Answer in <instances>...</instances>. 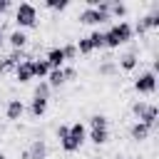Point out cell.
Here are the masks:
<instances>
[{
	"label": "cell",
	"instance_id": "cell-1",
	"mask_svg": "<svg viewBox=\"0 0 159 159\" xmlns=\"http://www.w3.org/2000/svg\"><path fill=\"white\" fill-rule=\"evenodd\" d=\"M132 37H134V32H132V25H129L127 20H119V22H114L109 30H104V47H109V50H117V47L127 45Z\"/></svg>",
	"mask_w": 159,
	"mask_h": 159
},
{
	"label": "cell",
	"instance_id": "cell-2",
	"mask_svg": "<svg viewBox=\"0 0 159 159\" xmlns=\"http://www.w3.org/2000/svg\"><path fill=\"white\" fill-rule=\"evenodd\" d=\"M87 139H89L94 147H102V144L109 142V119H107L104 114H92V117H89Z\"/></svg>",
	"mask_w": 159,
	"mask_h": 159
},
{
	"label": "cell",
	"instance_id": "cell-3",
	"mask_svg": "<svg viewBox=\"0 0 159 159\" xmlns=\"http://www.w3.org/2000/svg\"><path fill=\"white\" fill-rule=\"evenodd\" d=\"M84 142H87V127H84L82 122H75V124H70V134L60 142V147H62V152L75 154V152L82 149Z\"/></svg>",
	"mask_w": 159,
	"mask_h": 159
},
{
	"label": "cell",
	"instance_id": "cell-4",
	"mask_svg": "<svg viewBox=\"0 0 159 159\" xmlns=\"http://www.w3.org/2000/svg\"><path fill=\"white\" fill-rule=\"evenodd\" d=\"M15 25H17V30L37 27V7L32 2H20L15 7Z\"/></svg>",
	"mask_w": 159,
	"mask_h": 159
},
{
	"label": "cell",
	"instance_id": "cell-5",
	"mask_svg": "<svg viewBox=\"0 0 159 159\" xmlns=\"http://www.w3.org/2000/svg\"><path fill=\"white\" fill-rule=\"evenodd\" d=\"M134 92L139 94H154L157 92V75L152 70H144L134 77Z\"/></svg>",
	"mask_w": 159,
	"mask_h": 159
},
{
	"label": "cell",
	"instance_id": "cell-6",
	"mask_svg": "<svg viewBox=\"0 0 159 159\" xmlns=\"http://www.w3.org/2000/svg\"><path fill=\"white\" fill-rule=\"evenodd\" d=\"M20 159H47V142L45 139H32L30 147L20 152Z\"/></svg>",
	"mask_w": 159,
	"mask_h": 159
},
{
	"label": "cell",
	"instance_id": "cell-7",
	"mask_svg": "<svg viewBox=\"0 0 159 159\" xmlns=\"http://www.w3.org/2000/svg\"><path fill=\"white\" fill-rule=\"evenodd\" d=\"M77 20H80V25H99V22H107L109 15H104V12L94 10V7H84Z\"/></svg>",
	"mask_w": 159,
	"mask_h": 159
},
{
	"label": "cell",
	"instance_id": "cell-8",
	"mask_svg": "<svg viewBox=\"0 0 159 159\" xmlns=\"http://www.w3.org/2000/svg\"><path fill=\"white\" fill-rule=\"evenodd\" d=\"M139 65V57H137V47H132L129 52H124L117 62V70H124V72H134Z\"/></svg>",
	"mask_w": 159,
	"mask_h": 159
},
{
	"label": "cell",
	"instance_id": "cell-9",
	"mask_svg": "<svg viewBox=\"0 0 159 159\" xmlns=\"http://www.w3.org/2000/svg\"><path fill=\"white\" fill-rule=\"evenodd\" d=\"M30 60H32V57L22 60V62H20V65L12 70V72H15V80H17L20 84H27L30 80H35V77H32V62H30Z\"/></svg>",
	"mask_w": 159,
	"mask_h": 159
},
{
	"label": "cell",
	"instance_id": "cell-10",
	"mask_svg": "<svg viewBox=\"0 0 159 159\" xmlns=\"http://www.w3.org/2000/svg\"><path fill=\"white\" fill-rule=\"evenodd\" d=\"M22 114H25V104H22V99H10V102L5 104V119H7V122H17V119H22Z\"/></svg>",
	"mask_w": 159,
	"mask_h": 159
},
{
	"label": "cell",
	"instance_id": "cell-11",
	"mask_svg": "<svg viewBox=\"0 0 159 159\" xmlns=\"http://www.w3.org/2000/svg\"><path fill=\"white\" fill-rule=\"evenodd\" d=\"M5 40L10 42V47H12V50H25V47H27V42H30L27 32H25V30H17V27H15Z\"/></svg>",
	"mask_w": 159,
	"mask_h": 159
},
{
	"label": "cell",
	"instance_id": "cell-12",
	"mask_svg": "<svg viewBox=\"0 0 159 159\" xmlns=\"http://www.w3.org/2000/svg\"><path fill=\"white\" fill-rule=\"evenodd\" d=\"M45 62L50 65V70H62V67H65L62 47H50V50H47V55H45Z\"/></svg>",
	"mask_w": 159,
	"mask_h": 159
},
{
	"label": "cell",
	"instance_id": "cell-13",
	"mask_svg": "<svg viewBox=\"0 0 159 159\" xmlns=\"http://www.w3.org/2000/svg\"><path fill=\"white\" fill-rule=\"evenodd\" d=\"M152 127H147L144 122H134L132 127H129V137L134 139V142H147L149 137H152Z\"/></svg>",
	"mask_w": 159,
	"mask_h": 159
},
{
	"label": "cell",
	"instance_id": "cell-14",
	"mask_svg": "<svg viewBox=\"0 0 159 159\" xmlns=\"http://www.w3.org/2000/svg\"><path fill=\"white\" fill-rule=\"evenodd\" d=\"M47 104H50V99H42V97H32V99H30V114H32L35 119L45 117V112H47Z\"/></svg>",
	"mask_w": 159,
	"mask_h": 159
},
{
	"label": "cell",
	"instance_id": "cell-15",
	"mask_svg": "<svg viewBox=\"0 0 159 159\" xmlns=\"http://www.w3.org/2000/svg\"><path fill=\"white\" fill-rule=\"evenodd\" d=\"M32 62V77H37V80H47V75H50V65L45 62V57H37V60H30Z\"/></svg>",
	"mask_w": 159,
	"mask_h": 159
},
{
	"label": "cell",
	"instance_id": "cell-16",
	"mask_svg": "<svg viewBox=\"0 0 159 159\" xmlns=\"http://www.w3.org/2000/svg\"><path fill=\"white\" fill-rule=\"evenodd\" d=\"M139 22H142V25H144L147 30H157V27H159V5L154 2L152 12H147V15H144V17L139 20Z\"/></svg>",
	"mask_w": 159,
	"mask_h": 159
},
{
	"label": "cell",
	"instance_id": "cell-17",
	"mask_svg": "<svg viewBox=\"0 0 159 159\" xmlns=\"http://www.w3.org/2000/svg\"><path fill=\"white\" fill-rule=\"evenodd\" d=\"M157 119H159V107H157V104H149V107H147V112H144V117H142L139 122H144L147 127H152V129H154V127H157Z\"/></svg>",
	"mask_w": 159,
	"mask_h": 159
},
{
	"label": "cell",
	"instance_id": "cell-18",
	"mask_svg": "<svg viewBox=\"0 0 159 159\" xmlns=\"http://www.w3.org/2000/svg\"><path fill=\"white\" fill-rule=\"evenodd\" d=\"M97 72H99V77H114L119 70H117V62H114V60H104Z\"/></svg>",
	"mask_w": 159,
	"mask_h": 159
},
{
	"label": "cell",
	"instance_id": "cell-19",
	"mask_svg": "<svg viewBox=\"0 0 159 159\" xmlns=\"http://www.w3.org/2000/svg\"><path fill=\"white\" fill-rule=\"evenodd\" d=\"M47 84H50V89L62 87V84H65V75H62V70H50V75H47Z\"/></svg>",
	"mask_w": 159,
	"mask_h": 159
},
{
	"label": "cell",
	"instance_id": "cell-20",
	"mask_svg": "<svg viewBox=\"0 0 159 159\" xmlns=\"http://www.w3.org/2000/svg\"><path fill=\"white\" fill-rule=\"evenodd\" d=\"M127 12H129V7L124 5V2H119V0H112V7H109V17H127Z\"/></svg>",
	"mask_w": 159,
	"mask_h": 159
},
{
	"label": "cell",
	"instance_id": "cell-21",
	"mask_svg": "<svg viewBox=\"0 0 159 159\" xmlns=\"http://www.w3.org/2000/svg\"><path fill=\"white\" fill-rule=\"evenodd\" d=\"M50 94H52V89H50L47 80H40V82L35 84V89H32V97H42V99H50Z\"/></svg>",
	"mask_w": 159,
	"mask_h": 159
},
{
	"label": "cell",
	"instance_id": "cell-22",
	"mask_svg": "<svg viewBox=\"0 0 159 159\" xmlns=\"http://www.w3.org/2000/svg\"><path fill=\"white\" fill-rule=\"evenodd\" d=\"M87 37H89V42H92V50H102V47H104V32H102V30H92Z\"/></svg>",
	"mask_w": 159,
	"mask_h": 159
},
{
	"label": "cell",
	"instance_id": "cell-23",
	"mask_svg": "<svg viewBox=\"0 0 159 159\" xmlns=\"http://www.w3.org/2000/svg\"><path fill=\"white\" fill-rule=\"evenodd\" d=\"M75 47H77V55H92V52H94L89 37H80V40L75 42Z\"/></svg>",
	"mask_w": 159,
	"mask_h": 159
},
{
	"label": "cell",
	"instance_id": "cell-24",
	"mask_svg": "<svg viewBox=\"0 0 159 159\" xmlns=\"http://www.w3.org/2000/svg\"><path fill=\"white\" fill-rule=\"evenodd\" d=\"M7 57V62L12 65V67H17L22 60H27V55H25V50H10V55H5Z\"/></svg>",
	"mask_w": 159,
	"mask_h": 159
},
{
	"label": "cell",
	"instance_id": "cell-25",
	"mask_svg": "<svg viewBox=\"0 0 159 159\" xmlns=\"http://www.w3.org/2000/svg\"><path fill=\"white\" fill-rule=\"evenodd\" d=\"M45 7L47 10H55V12H62V10L70 7V2L67 0H45Z\"/></svg>",
	"mask_w": 159,
	"mask_h": 159
},
{
	"label": "cell",
	"instance_id": "cell-26",
	"mask_svg": "<svg viewBox=\"0 0 159 159\" xmlns=\"http://www.w3.org/2000/svg\"><path fill=\"white\" fill-rule=\"evenodd\" d=\"M62 55H65V62H75V60H77V47H75V42L62 45Z\"/></svg>",
	"mask_w": 159,
	"mask_h": 159
},
{
	"label": "cell",
	"instance_id": "cell-27",
	"mask_svg": "<svg viewBox=\"0 0 159 159\" xmlns=\"http://www.w3.org/2000/svg\"><path fill=\"white\" fill-rule=\"evenodd\" d=\"M62 75H65V82H75V80H77V70H75L72 65H65V67H62Z\"/></svg>",
	"mask_w": 159,
	"mask_h": 159
},
{
	"label": "cell",
	"instance_id": "cell-28",
	"mask_svg": "<svg viewBox=\"0 0 159 159\" xmlns=\"http://www.w3.org/2000/svg\"><path fill=\"white\" fill-rule=\"evenodd\" d=\"M55 134H57V142H62V139H65V137H67V134H70V124H60V127H57V132H55Z\"/></svg>",
	"mask_w": 159,
	"mask_h": 159
},
{
	"label": "cell",
	"instance_id": "cell-29",
	"mask_svg": "<svg viewBox=\"0 0 159 159\" xmlns=\"http://www.w3.org/2000/svg\"><path fill=\"white\" fill-rule=\"evenodd\" d=\"M15 67L7 62V57H0V75H7V72H12Z\"/></svg>",
	"mask_w": 159,
	"mask_h": 159
},
{
	"label": "cell",
	"instance_id": "cell-30",
	"mask_svg": "<svg viewBox=\"0 0 159 159\" xmlns=\"http://www.w3.org/2000/svg\"><path fill=\"white\" fill-rule=\"evenodd\" d=\"M10 7H12V2H10V0H0V15H5Z\"/></svg>",
	"mask_w": 159,
	"mask_h": 159
},
{
	"label": "cell",
	"instance_id": "cell-31",
	"mask_svg": "<svg viewBox=\"0 0 159 159\" xmlns=\"http://www.w3.org/2000/svg\"><path fill=\"white\" fill-rule=\"evenodd\" d=\"M5 42V27H2V22H0V45Z\"/></svg>",
	"mask_w": 159,
	"mask_h": 159
},
{
	"label": "cell",
	"instance_id": "cell-32",
	"mask_svg": "<svg viewBox=\"0 0 159 159\" xmlns=\"http://www.w3.org/2000/svg\"><path fill=\"white\" fill-rule=\"evenodd\" d=\"M0 159H7V157H5V154H2V152H0Z\"/></svg>",
	"mask_w": 159,
	"mask_h": 159
},
{
	"label": "cell",
	"instance_id": "cell-33",
	"mask_svg": "<svg viewBox=\"0 0 159 159\" xmlns=\"http://www.w3.org/2000/svg\"><path fill=\"white\" fill-rule=\"evenodd\" d=\"M124 159H134V157H124Z\"/></svg>",
	"mask_w": 159,
	"mask_h": 159
}]
</instances>
